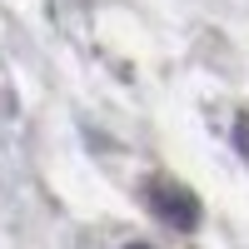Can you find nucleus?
Listing matches in <instances>:
<instances>
[{"instance_id":"1","label":"nucleus","mask_w":249,"mask_h":249,"mask_svg":"<svg viewBox=\"0 0 249 249\" xmlns=\"http://www.w3.org/2000/svg\"><path fill=\"white\" fill-rule=\"evenodd\" d=\"M144 204H150L170 230H195L199 224V199L184 190V184H175V179H150L144 184Z\"/></svg>"},{"instance_id":"3","label":"nucleus","mask_w":249,"mask_h":249,"mask_svg":"<svg viewBox=\"0 0 249 249\" xmlns=\"http://www.w3.org/2000/svg\"><path fill=\"white\" fill-rule=\"evenodd\" d=\"M124 249H155V244H124Z\"/></svg>"},{"instance_id":"2","label":"nucleus","mask_w":249,"mask_h":249,"mask_svg":"<svg viewBox=\"0 0 249 249\" xmlns=\"http://www.w3.org/2000/svg\"><path fill=\"white\" fill-rule=\"evenodd\" d=\"M234 144H239V155H249V110L234 120Z\"/></svg>"}]
</instances>
